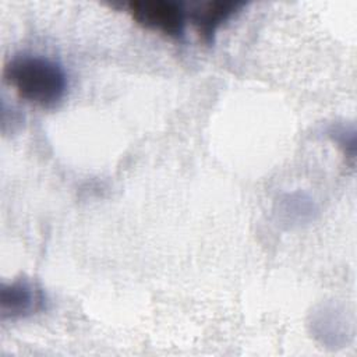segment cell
<instances>
[{"mask_svg": "<svg viewBox=\"0 0 357 357\" xmlns=\"http://www.w3.org/2000/svg\"><path fill=\"white\" fill-rule=\"evenodd\" d=\"M243 1H233V0H216L208 1L192 11L188 13L198 35L202 38L205 43H212L216 31L220 25L227 21L240 7H243Z\"/></svg>", "mask_w": 357, "mask_h": 357, "instance_id": "cell-4", "label": "cell"}, {"mask_svg": "<svg viewBox=\"0 0 357 357\" xmlns=\"http://www.w3.org/2000/svg\"><path fill=\"white\" fill-rule=\"evenodd\" d=\"M128 11L145 28L172 38H181L184 33L187 11L176 1L132 0L128 3Z\"/></svg>", "mask_w": 357, "mask_h": 357, "instance_id": "cell-2", "label": "cell"}, {"mask_svg": "<svg viewBox=\"0 0 357 357\" xmlns=\"http://www.w3.org/2000/svg\"><path fill=\"white\" fill-rule=\"evenodd\" d=\"M3 77L22 99L45 109L54 107L67 91L64 68L45 56H14L4 64Z\"/></svg>", "mask_w": 357, "mask_h": 357, "instance_id": "cell-1", "label": "cell"}, {"mask_svg": "<svg viewBox=\"0 0 357 357\" xmlns=\"http://www.w3.org/2000/svg\"><path fill=\"white\" fill-rule=\"evenodd\" d=\"M46 293L29 279L3 283L0 290V312L3 319L25 318L46 310Z\"/></svg>", "mask_w": 357, "mask_h": 357, "instance_id": "cell-3", "label": "cell"}]
</instances>
